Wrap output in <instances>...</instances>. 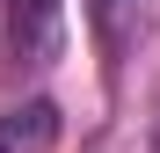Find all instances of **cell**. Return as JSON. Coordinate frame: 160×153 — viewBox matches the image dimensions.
I'll return each mask as SVG.
<instances>
[{"mask_svg":"<svg viewBox=\"0 0 160 153\" xmlns=\"http://www.w3.org/2000/svg\"><path fill=\"white\" fill-rule=\"evenodd\" d=\"M8 44H15V59L44 66L58 51V0H8Z\"/></svg>","mask_w":160,"mask_h":153,"instance_id":"cell-1","label":"cell"},{"mask_svg":"<svg viewBox=\"0 0 160 153\" xmlns=\"http://www.w3.org/2000/svg\"><path fill=\"white\" fill-rule=\"evenodd\" d=\"M58 146V102H22V110L0 117V153H51Z\"/></svg>","mask_w":160,"mask_h":153,"instance_id":"cell-2","label":"cell"}]
</instances>
